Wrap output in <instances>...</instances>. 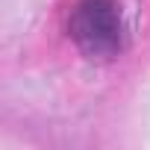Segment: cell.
I'll return each instance as SVG.
<instances>
[{
	"label": "cell",
	"instance_id": "1",
	"mask_svg": "<svg viewBox=\"0 0 150 150\" xmlns=\"http://www.w3.org/2000/svg\"><path fill=\"white\" fill-rule=\"evenodd\" d=\"M71 35L91 59H106L121 50L124 27L115 0H83L71 15Z\"/></svg>",
	"mask_w": 150,
	"mask_h": 150
}]
</instances>
